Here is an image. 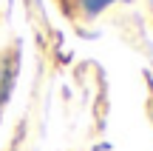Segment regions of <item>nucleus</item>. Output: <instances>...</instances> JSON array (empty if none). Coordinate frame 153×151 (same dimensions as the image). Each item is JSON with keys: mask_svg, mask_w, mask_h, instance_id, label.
<instances>
[{"mask_svg": "<svg viewBox=\"0 0 153 151\" xmlns=\"http://www.w3.org/2000/svg\"><path fill=\"white\" fill-rule=\"evenodd\" d=\"M79 3H82V9H85L88 14H99V11H102L108 3H114V0H79Z\"/></svg>", "mask_w": 153, "mask_h": 151, "instance_id": "1", "label": "nucleus"}]
</instances>
